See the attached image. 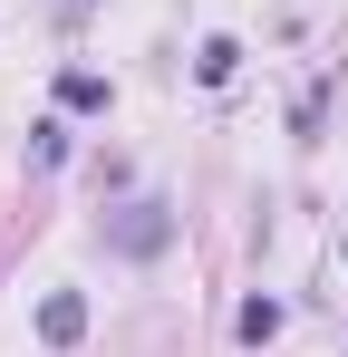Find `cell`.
<instances>
[{"label":"cell","mask_w":348,"mask_h":357,"mask_svg":"<svg viewBox=\"0 0 348 357\" xmlns=\"http://www.w3.org/2000/svg\"><path fill=\"white\" fill-rule=\"evenodd\" d=\"M319 116H329V77H310V87H300V107H290L300 135H319Z\"/></svg>","instance_id":"52a82bcc"},{"label":"cell","mask_w":348,"mask_h":357,"mask_svg":"<svg viewBox=\"0 0 348 357\" xmlns=\"http://www.w3.org/2000/svg\"><path fill=\"white\" fill-rule=\"evenodd\" d=\"M87 338V290H49L39 299V348H78Z\"/></svg>","instance_id":"7a4b0ae2"},{"label":"cell","mask_w":348,"mask_h":357,"mask_svg":"<svg viewBox=\"0 0 348 357\" xmlns=\"http://www.w3.org/2000/svg\"><path fill=\"white\" fill-rule=\"evenodd\" d=\"M58 107H68V116H107L116 87L97 77V68H58Z\"/></svg>","instance_id":"3957f363"},{"label":"cell","mask_w":348,"mask_h":357,"mask_svg":"<svg viewBox=\"0 0 348 357\" xmlns=\"http://www.w3.org/2000/svg\"><path fill=\"white\" fill-rule=\"evenodd\" d=\"M29 165H39V174H58V165H68V126H58V116L29 126Z\"/></svg>","instance_id":"8992f818"},{"label":"cell","mask_w":348,"mask_h":357,"mask_svg":"<svg viewBox=\"0 0 348 357\" xmlns=\"http://www.w3.org/2000/svg\"><path fill=\"white\" fill-rule=\"evenodd\" d=\"M281 299H242V309H232V338H242V348H261V338H281Z\"/></svg>","instance_id":"277c9868"},{"label":"cell","mask_w":348,"mask_h":357,"mask_svg":"<svg viewBox=\"0 0 348 357\" xmlns=\"http://www.w3.org/2000/svg\"><path fill=\"white\" fill-rule=\"evenodd\" d=\"M97 241H107L116 261H155V251L174 241V213L155 203V193H145V203H116V213H97Z\"/></svg>","instance_id":"6da1fadb"},{"label":"cell","mask_w":348,"mask_h":357,"mask_svg":"<svg viewBox=\"0 0 348 357\" xmlns=\"http://www.w3.org/2000/svg\"><path fill=\"white\" fill-rule=\"evenodd\" d=\"M232 68H242V39H223V29H213V39L194 49V77H203V87H223Z\"/></svg>","instance_id":"5b68a950"},{"label":"cell","mask_w":348,"mask_h":357,"mask_svg":"<svg viewBox=\"0 0 348 357\" xmlns=\"http://www.w3.org/2000/svg\"><path fill=\"white\" fill-rule=\"evenodd\" d=\"M49 10H58V20H87V10H97V0H49Z\"/></svg>","instance_id":"ba28073f"}]
</instances>
